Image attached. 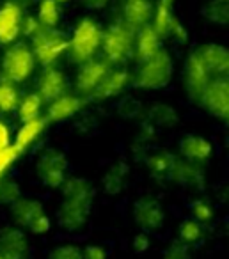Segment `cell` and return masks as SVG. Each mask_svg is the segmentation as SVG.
Here are the masks:
<instances>
[{"instance_id": "obj_38", "label": "cell", "mask_w": 229, "mask_h": 259, "mask_svg": "<svg viewBox=\"0 0 229 259\" xmlns=\"http://www.w3.org/2000/svg\"><path fill=\"white\" fill-rule=\"evenodd\" d=\"M41 30V23L37 22L36 16H27V18H23L22 22V32L25 34V36L32 37L34 34H37Z\"/></svg>"}, {"instance_id": "obj_8", "label": "cell", "mask_w": 229, "mask_h": 259, "mask_svg": "<svg viewBox=\"0 0 229 259\" xmlns=\"http://www.w3.org/2000/svg\"><path fill=\"white\" fill-rule=\"evenodd\" d=\"M133 220L144 233H153L164 227L165 211L157 197L144 195L137 199V202L133 204Z\"/></svg>"}, {"instance_id": "obj_12", "label": "cell", "mask_w": 229, "mask_h": 259, "mask_svg": "<svg viewBox=\"0 0 229 259\" xmlns=\"http://www.w3.org/2000/svg\"><path fill=\"white\" fill-rule=\"evenodd\" d=\"M110 71V64L107 61H98V59H91L87 62L80 64V69L77 73L75 87L77 93L82 96L91 98V94L96 91V87L101 83V80L107 76Z\"/></svg>"}, {"instance_id": "obj_26", "label": "cell", "mask_w": 229, "mask_h": 259, "mask_svg": "<svg viewBox=\"0 0 229 259\" xmlns=\"http://www.w3.org/2000/svg\"><path fill=\"white\" fill-rule=\"evenodd\" d=\"M149 124L153 128H172L178 124V112L169 105H155L149 110Z\"/></svg>"}, {"instance_id": "obj_27", "label": "cell", "mask_w": 229, "mask_h": 259, "mask_svg": "<svg viewBox=\"0 0 229 259\" xmlns=\"http://www.w3.org/2000/svg\"><path fill=\"white\" fill-rule=\"evenodd\" d=\"M37 22L41 23V27L47 29H55L61 22V9L55 0H41L37 6Z\"/></svg>"}, {"instance_id": "obj_18", "label": "cell", "mask_w": 229, "mask_h": 259, "mask_svg": "<svg viewBox=\"0 0 229 259\" xmlns=\"http://www.w3.org/2000/svg\"><path fill=\"white\" fill-rule=\"evenodd\" d=\"M130 83V73L126 69H110L107 73L101 83L96 87L91 98L93 100H108V98H114L118 94H121L123 91L128 87Z\"/></svg>"}, {"instance_id": "obj_11", "label": "cell", "mask_w": 229, "mask_h": 259, "mask_svg": "<svg viewBox=\"0 0 229 259\" xmlns=\"http://www.w3.org/2000/svg\"><path fill=\"white\" fill-rule=\"evenodd\" d=\"M210 80L211 76L204 69L203 62L199 61L196 52H192L188 55V59H186L185 71H183V82H185V89L190 100H194L196 103H201V98H203Z\"/></svg>"}, {"instance_id": "obj_6", "label": "cell", "mask_w": 229, "mask_h": 259, "mask_svg": "<svg viewBox=\"0 0 229 259\" xmlns=\"http://www.w3.org/2000/svg\"><path fill=\"white\" fill-rule=\"evenodd\" d=\"M32 54L36 57V61L40 64L54 66L59 61L64 52H68L69 37H66L62 32H59L57 29H47L41 27V30L37 34H34L32 37Z\"/></svg>"}, {"instance_id": "obj_36", "label": "cell", "mask_w": 229, "mask_h": 259, "mask_svg": "<svg viewBox=\"0 0 229 259\" xmlns=\"http://www.w3.org/2000/svg\"><path fill=\"white\" fill-rule=\"evenodd\" d=\"M165 259H188V245L183 241H174L165 250Z\"/></svg>"}, {"instance_id": "obj_4", "label": "cell", "mask_w": 229, "mask_h": 259, "mask_svg": "<svg viewBox=\"0 0 229 259\" xmlns=\"http://www.w3.org/2000/svg\"><path fill=\"white\" fill-rule=\"evenodd\" d=\"M135 32L126 23L114 22L101 34V50H103L105 61L108 64H121L128 57L133 55V45H135Z\"/></svg>"}, {"instance_id": "obj_3", "label": "cell", "mask_w": 229, "mask_h": 259, "mask_svg": "<svg viewBox=\"0 0 229 259\" xmlns=\"http://www.w3.org/2000/svg\"><path fill=\"white\" fill-rule=\"evenodd\" d=\"M101 27L93 18H82L73 29V34L69 37L68 52L73 62H87L94 59L96 52L101 48Z\"/></svg>"}, {"instance_id": "obj_19", "label": "cell", "mask_w": 229, "mask_h": 259, "mask_svg": "<svg viewBox=\"0 0 229 259\" xmlns=\"http://www.w3.org/2000/svg\"><path fill=\"white\" fill-rule=\"evenodd\" d=\"M45 215V208L37 199H16L11 206V217L20 227L29 229L40 217Z\"/></svg>"}, {"instance_id": "obj_31", "label": "cell", "mask_w": 229, "mask_h": 259, "mask_svg": "<svg viewBox=\"0 0 229 259\" xmlns=\"http://www.w3.org/2000/svg\"><path fill=\"white\" fill-rule=\"evenodd\" d=\"M178 234H179V241H183L185 245L196 243V241H199L201 238H203V227L194 219L185 220V222L179 224Z\"/></svg>"}, {"instance_id": "obj_7", "label": "cell", "mask_w": 229, "mask_h": 259, "mask_svg": "<svg viewBox=\"0 0 229 259\" xmlns=\"http://www.w3.org/2000/svg\"><path fill=\"white\" fill-rule=\"evenodd\" d=\"M68 158L62 151L55 148H47L36 162V174L41 180V183L48 188H61L66 181L68 172Z\"/></svg>"}, {"instance_id": "obj_42", "label": "cell", "mask_w": 229, "mask_h": 259, "mask_svg": "<svg viewBox=\"0 0 229 259\" xmlns=\"http://www.w3.org/2000/svg\"><path fill=\"white\" fill-rule=\"evenodd\" d=\"M11 144V130L4 121H0V151H4Z\"/></svg>"}, {"instance_id": "obj_39", "label": "cell", "mask_w": 229, "mask_h": 259, "mask_svg": "<svg viewBox=\"0 0 229 259\" xmlns=\"http://www.w3.org/2000/svg\"><path fill=\"white\" fill-rule=\"evenodd\" d=\"M132 247H133V250H135L137 254H142V252H146L147 248H149V236H147V233H144V231L137 233L135 236H133Z\"/></svg>"}, {"instance_id": "obj_45", "label": "cell", "mask_w": 229, "mask_h": 259, "mask_svg": "<svg viewBox=\"0 0 229 259\" xmlns=\"http://www.w3.org/2000/svg\"><path fill=\"white\" fill-rule=\"evenodd\" d=\"M0 259H4V257H2V255H0Z\"/></svg>"}, {"instance_id": "obj_35", "label": "cell", "mask_w": 229, "mask_h": 259, "mask_svg": "<svg viewBox=\"0 0 229 259\" xmlns=\"http://www.w3.org/2000/svg\"><path fill=\"white\" fill-rule=\"evenodd\" d=\"M20 197V188L15 181H0V201L2 202H15Z\"/></svg>"}, {"instance_id": "obj_34", "label": "cell", "mask_w": 229, "mask_h": 259, "mask_svg": "<svg viewBox=\"0 0 229 259\" xmlns=\"http://www.w3.org/2000/svg\"><path fill=\"white\" fill-rule=\"evenodd\" d=\"M190 211H192L194 220L199 224L210 222L213 219V209H211V206L206 201H196L192 204V208H190Z\"/></svg>"}, {"instance_id": "obj_37", "label": "cell", "mask_w": 229, "mask_h": 259, "mask_svg": "<svg viewBox=\"0 0 229 259\" xmlns=\"http://www.w3.org/2000/svg\"><path fill=\"white\" fill-rule=\"evenodd\" d=\"M82 257L84 259H107L108 254L105 250V247L101 245H87L86 248H82Z\"/></svg>"}, {"instance_id": "obj_20", "label": "cell", "mask_w": 229, "mask_h": 259, "mask_svg": "<svg viewBox=\"0 0 229 259\" xmlns=\"http://www.w3.org/2000/svg\"><path fill=\"white\" fill-rule=\"evenodd\" d=\"M82 108V100L79 96L73 94H62L57 100L50 101L48 105V114L47 121L52 122H62L66 119H71L73 115H77Z\"/></svg>"}, {"instance_id": "obj_13", "label": "cell", "mask_w": 229, "mask_h": 259, "mask_svg": "<svg viewBox=\"0 0 229 259\" xmlns=\"http://www.w3.org/2000/svg\"><path fill=\"white\" fill-rule=\"evenodd\" d=\"M23 13L16 2H6L0 6V43L9 45L22 34Z\"/></svg>"}, {"instance_id": "obj_32", "label": "cell", "mask_w": 229, "mask_h": 259, "mask_svg": "<svg viewBox=\"0 0 229 259\" xmlns=\"http://www.w3.org/2000/svg\"><path fill=\"white\" fill-rule=\"evenodd\" d=\"M48 259H84L82 257V248L77 247V245L66 243V245H59L54 250L50 252Z\"/></svg>"}, {"instance_id": "obj_15", "label": "cell", "mask_w": 229, "mask_h": 259, "mask_svg": "<svg viewBox=\"0 0 229 259\" xmlns=\"http://www.w3.org/2000/svg\"><path fill=\"white\" fill-rule=\"evenodd\" d=\"M66 87H68V82H66L64 73L54 66H47L37 80V94L43 101L57 100L59 96L66 94Z\"/></svg>"}, {"instance_id": "obj_30", "label": "cell", "mask_w": 229, "mask_h": 259, "mask_svg": "<svg viewBox=\"0 0 229 259\" xmlns=\"http://www.w3.org/2000/svg\"><path fill=\"white\" fill-rule=\"evenodd\" d=\"M20 103V94L15 89L11 82L0 78V112L2 114H9L18 108Z\"/></svg>"}, {"instance_id": "obj_40", "label": "cell", "mask_w": 229, "mask_h": 259, "mask_svg": "<svg viewBox=\"0 0 229 259\" xmlns=\"http://www.w3.org/2000/svg\"><path fill=\"white\" fill-rule=\"evenodd\" d=\"M50 227H52V222L47 217V213H45V215L40 217L29 229H30V233H34V234H47L48 231H50Z\"/></svg>"}, {"instance_id": "obj_41", "label": "cell", "mask_w": 229, "mask_h": 259, "mask_svg": "<svg viewBox=\"0 0 229 259\" xmlns=\"http://www.w3.org/2000/svg\"><path fill=\"white\" fill-rule=\"evenodd\" d=\"M121 108H126V110H121L123 117H133L135 114H139L140 110V103L133 98H128L121 103Z\"/></svg>"}, {"instance_id": "obj_29", "label": "cell", "mask_w": 229, "mask_h": 259, "mask_svg": "<svg viewBox=\"0 0 229 259\" xmlns=\"http://www.w3.org/2000/svg\"><path fill=\"white\" fill-rule=\"evenodd\" d=\"M203 15L208 22L215 23V25L229 27V0L210 2V4L203 9Z\"/></svg>"}, {"instance_id": "obj_33", "label": "cell", "mask_w": 229, "mask_h": 259, "mask_svg": "<svg viewBox=\"0 0 229 259\" xmlns=\"http://www.w3.org/2000/svg\"><path fill=\"white\" fill-rule=\"evenodd\" d=\"M20 155H22V153H20L15 146H9V148H6L4 151H0V181L4 180L6 172H8L9 167L18 160Z\"/></svg>"}, {"instance_id": "obj_23", "label": "cell", "mask_w": 229, "mask_h": 259, "mask_svg": "<svg viewBox=\"0 0 229 259\" xmlns=\"http://www.w3.org/2000/svg\"><path fill=\"white\" fill-rule=\"evenodd\" d=\"M174 22L176 16L172 13V0H160L153 11V18H151L149 25L160 36V39H165V37H169V30Z\"/></svg>"}, {"instance_id": "obj_10", "label": "cell", "mask_w": 229, "mask_h": 259, "mask_svg": "<svg viewBox=\"0 0 229 259\" xmlns=\"http://www.w3.org/2000/svg\"><path fill=\"white\" fill-rule=\"evenodd\" d=\"M201 105L215 117L229 121V78H211L201 98Z\"/></svg>"}, {"instance_id": "obj_9", "label": "cell", "mask_w": 229, "mask_h": 259, "mask_svg": "<svg viewBox=\"0 0 229 259\" xmlns=\"http://www.w3.org/2000/svg\"><path fill=\"white\" fill-rule=\"evenodd\" d=\"M213 78H229V48L218 43H206L194 50Z\"/></svg>"}, {"instance_id": "obj_24", "label": "cell", "mask_w": 229, "mask_h": 259, "mask_svg": "<svg viewBox=\"0 0 229 259\" xmlns=\"http://www.w3.org/2000/svg\"><path fill=\"white\" fill-rule=\"evenodd\" d=\"M176 156L167 151H157L149 156L147 160V167H149L151 174L158 180H171L172 172L176 167Z\"/></svg>"}, {"instance_id": "obj_1", "label": "cell", "mask_w": 229, "mask_h": 259, "mask_svg": "<svg viewBox=\"0 0 229 259\" xmlns=\"http://www.w3.org/2000/svg\"><path fill=\"white\" fill-rule=\"evenodd\" d=\"M62 202L57 209L59 226L80 231L87 224L94 201V187L86 178H68L62 183Z\"/></svg>"}, {"instance_id": "obj_44", "label": "cell", "mask_w": 229, "mask_h": 259, "mask_svg": "<svg viewBox=\"0 0 229 259\" xmlns=\"http://www.w3.org/2000/svg\"><path fill=\"white\" fill-rule=\"evenodd\" d=\"M57 4H64V2H68V0H55Z\"/></svg>"}, {"instance_id": "obj_5", "label": "cell", "mask_w": 229, "mask_h": 259, "mask_svg": "<svg viewBox=\"0 0 229 259\" xmlns=\"http://www.w3.org/2000/svg\"><path fill=\"white\" fill-rule=\"evenodd\" d=\"M36 57L27 45L18 43L9 47L2 55L0 62V76L11 83H22L32 75Z\"/></svg>"}, {"instance_id": "obj_22", "label": "cell", "mask_w": 229, "mask_h": 259, "mask_svg": "<svg viewBox=\"0 0 229 259\" xmlns=\"http://www.w3.org/2000/svg\"><path fill=\"white\" fill-rule=\"evenodd\" d=\"M45 126H47V119H41V117L23 122L22 128L16 132L15 144L13 146H15L20 153H23L27 148H30V146L41 137V134L45 132Z\"/></svg>"}, {"instance_id": "obj_28", "label": "cell", "mask_w": 229, "mask_h": 259, "mask_svg": "<svg viewBox=\"0 0 229 259\" xmlns=\"http://www.w3.org/2000/svg\"><path fill=\"white\" fill-rule=\"evenodd\" d=\"M41 107H43V100L37 93H29L20 100L18 103V117L22 122L32 121V119L40 117Z\"/></svg>"}, {"instance_id": "obj_17", "label": "cell", "mask_w": 229, "mask_h": 259, "mask_svg": "<svg viewBox=\"0 0 229 259\" xmlns=\"http://www.w3.org/2000/svg\"><path fill=\"white\" fill-rule=\"evenodd\" d=\"M29 250L25 234L16 227H8L0 233V255L4 259H23Z\"/></svg>"}, {"instance_id": "obj_2", "label": "cell", "mask_w": 229, "mask_h": 259, "mask_svg": "<svg viewBox=\"0 0 229 259\" xmlns=\"http://www.w3.org/2000/svg\"><path fill=\"white\" fill-rule=\"evenodd\" d=\"M172 57L165 48H160L155 55L149 59L139 62V69L135 73V83L139 89L155 91V89H164L172 78Z\"/></svg>"}, {"instance_id": "obj_16", "label": "cell", "mask_w": 229, "mask_h": 259, "mask_svg": "<svg viewBox=\"0 0 229 259\" xmlns=\"http://www.w3.org/2000/svg\"><path fill=\"white\" fill-rule=\"evenodd\" d=\"M213 153V146L201 135H186L179 141V155L188 163H204Z\"/></svg>"}, {"instance_id": "obj_21", "label": "cell", "mask_w": 229, "mask_h": 259, "mask_svg": "<svg viewBox=\"0 0 229 259\" xmlns=\"http://www.w3.org/2000/svg\"><path fill=\"white\" fill-rule=\"evenodd\" d=\"M160 36L155 32L151 25H144L135 32V45H133V57L139 62L149 59L160 50Z\"/></svg>"}, {"instance_id": "obj_43", "label": "cell", "mask_w": 229, "mask_h": 259, "mask_svg": "<svg viewBox=\"0 0 229 259\" xmlns=\"http://www.w3.org/2000/svg\"><path fill=\"white\" fill-rule=\"evenodd\" d=\"M84 8L91 9V11H98V9H103L108 4V0H80Z\"/></svg>"}, {"instance_id": "obj_14", "label": "cell", "mask_w": 229, "mask_h": 259, "mask_svg": "<svg viewBox=\"0 0 229 259\" xmlns=\"http://www.w3.org/2000/svg\"><path fill=\"white\" fill-rule=\"evenodd\" d=\"M153 11L151 0H121V22L133 30L149 25Z\"/></svg>"}, {"instance_id": "obj_25", "label": "cell", "mask_w": 229, "mask_h": 259, "mask_svg": "<svg viewBox=\"0 0 229 259\" xmlns=\"http://www.w3.org/2000/svg\"><path fill=\"white\" fill-rule=\"evenodd\" d=\"M128 176V167L123 162L112 165L103 176V190L110 195H116L125 188V181Z\"/></svg>"}]
</instances>
